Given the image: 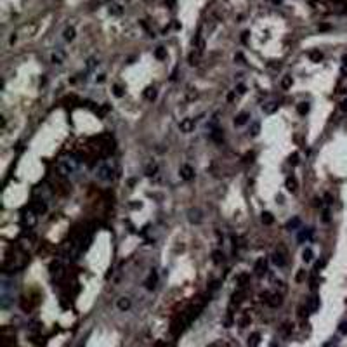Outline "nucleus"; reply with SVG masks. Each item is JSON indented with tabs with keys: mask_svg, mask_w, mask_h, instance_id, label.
<instances>
[{
	"mask_svg": "<svg viewBox=\"0 0 347 347\" xmlns=\"http://www.w3.org/2000/svg\"><path fill=\"white\" fill-rule=\"evenodd\" d=\"M78 165L80 163L75 156H66V158H63V160H59L57 168H59V172L63 174V176L70 177V176H73V174L78 172Z\"/></svg>",
	"mask_w": 347,
	"mask_h": 347,
	"instance_id": "f257e3e1",
	"label": "nucleus"
},
{
	"mask_svg": "<svg viewBox=\"0 0 347 347\" xmlns=\"http://www.w3.org/2000/svg\"><path fill=\"white\" fill-rule=\"evenodd\" d=\"M96 177L99 181H103V182H109V181H113V177H115V168L111 167L109 163H99L96 167Z\"/></svg>",
	"mask_w": 347,
	"mask_h": 347,
	"instance_id": "f03ea898",
	"label": "nucleus"
},
{
	"mask_svg": "<svg viewBox=\"0 0 347 347\" xmlns=\"http://www.w3.org/2000/svg\"><path fill=\"white\" fill-rule=\"evenodd\" d=\"M37 215H38V213L35 212L31 207H30V208H28L24 213H23V222H24V226H28V229L33 228V226L37 224Z\"/></svg>",
	"mask_w": 347,
	"mask_h": 347,
	"instance_id": "7ed1b4c3",
	"label": "nucleus"
},
{
	"mask_svg": "<svg viewBox=\"0 0 347 347\" xmlns=\"http://www.w3.org/2000/svg\"><path fill=\"white\" fill-rule=\"evenodd\" d=\"M31 208H33L38 215H42V213L47 212V203H45L44 198H35L33 203H31Z\"/></svg>",
	"mask_w": 347,
	"mask_h": 347,
	"instance_id": "20e7f679",
	"label": "nucleus"
},
{
	"mask_svg": "<svg viewBox=\"0 0 347 347\" xmlns=\"http://www.w3.org/2000/svg\"><path fill=\"white\" fill-rule=\"evenodd\" d=\"M181 177H182L184 181H191L194 177V168L191 167V165H182V167H181Z\"/></svg>",
	"mask_w": 347,
	"mask_h": 347,
	"instance_id": "39448f33",
	"label": "nucleus"
},
{
	"mask_svg": "<svg viewBox=\"0 0 347 347\" xmlns=\"http://www.w3.org/2000/svg\"><path fill=\"white\" fill-rule=\"evenodd\" d=\"M179 129H181V132H184V134L191 132L194 129V120L193 118H184L182 122L179 123Z\"/></svg>",
	"mask_w": 347,
	"mask_h": 347,
	"instance_id": "423d86ee",
	"label": "nucleus"
},
{
	"mask_svg": "<svg viewBox=\"0 0 347 347\" xmlns=\"http://www.w3.org/2000/svg\"><path fill=\"white\" fill-rule=\"evenodd\" d=\"M187 219H189V222H193V224H200L203 217H202V212H200V210L194 208V210H189V212H187Z\"/></svg>",
	"mask_w": 347,
	"mask_h": 347,
	"instance_id": "0eeeda50",
	"label": "nucleus"
},
{
	"mask_svg": "<svg viewBox=\"0 0 347 347\" xmlns=\"http://www.w3.org/2000/svg\"><path fill=\"white\" fill-rule=\"evenodd\" d=\"M319 309V297H311L309 302H307V311H311V313H314V311Z\"/></svg>",
	"mask_w": 347,
	"mask_h": 347,
	"instance_id": "6e6552de",
	"label": "nucleus"
},
{
	"mask_svg": "<svg viewBox=\"0 0 347 347\" xmlns=\"http://www.w3.org/2000/svg\"><path fill=\"white\" fill-rule=\"evenodd\" d=\"M248 118H250V116H248V113H245V111L239 113V115L234 118V125H236V127H241V125H245V123L248 122Z\"/></svg>",
	"mask_w": 347,
	"mask_h": 347,
	"instance_id": "1a4fd4ad",
	"label": "nucleus"
},
{
	"mask_svg": "<svg viewBox=\"0 0 347 347\" xmlns=\"http://www.w3.org/2000/svg\"><path fill=\"white\" fill-rule=\"evenodd\" d=\"M155 285H156V272H151L150 276H148V280L144 281V287L148 288V290H153Z\"/></svg>",
	"mask_w": 347,
	"mask_h": 347,
	"instance_id": "9d476101",
	"label": "nucleus"
},
{
	"mask_svg": "<svg viewBox=\"0 0 347 347\" xmlns=\"http://www.w3.org/2000/svg\"><path fill=\"white\" fill-rule=\"evenodd\" d=\"M116 306H118L120 311H127V309H130V300H129L127 297H120Z\"/></svg>",
	"mask_w": 347,
	"mask_h": 347,
	"instance_id": "9b49d317",
	"label": "nucleus"
},
{
	"mask_svg": "<svg viewBox=\"0 0 347 347\" xmlns=\"http://www.w3.org/2000/svg\"><path fill=\"white\" fill-rule=\"evenodd\" d=\"M311 236H313V229H302V231L299 233V241L304 243V241H307V239H311Z\"/></svg>",
	"mask_w": 347,
	"mask_h": 347,
	"instance_id": "f8f14e48",
	"label": "nucleus"
},
{
	"mask_svg": "<svg viewBox=\"0 0 347 347\" xmlns=\"http://www.w3.org/2000/svg\"><path fill=\"white\" fill-rule=\"evenodd\" d=\"M272 262L278 266V267H283L285 264H287V260H285V257L280 254V252H276V254L272 255Z\"/></svg>",
	"mask_w": 347,
	"mask_h": 347,
	"instance_id": "ddd939ff",
	"label": "nucleus"
},
{
	"mask_svg": "<svg viewBox=\"0 0 347 347\" xmlns=\"http://www.w3.org/2000/svg\"><path fill=\"white\" fill-rule=\"evenodd\" d=\"M287 189L290 193H295L297 191V179L295 177H287Z\"/></svg>",
	"mask_w": 347,
	"mask_h": 347,
	"instance_id": "4468645a",
	"label": "nucleus"
},
{
	"mask_svg": "<svg viewBox=\"0 0 347 347\" xmlns=\"http://www.w3.org/2000/svg\"><path fill=\"white\" fill-rule=\"evenodd\" d=\"M255 272L257 274H264L266 272V260L264 259H259L257 264H255Z\"/></svg>",
	"mask_w": 347,
	"mask_h": 347,
	"instance_id": "2eb2a0df",
	"label": "nucleus"
},
{
	"mask_svg": "<svg viewBox=\"0 0 347 347\" xmlns=\"http://www.w3.org/2000/svg\"><path fill=\"white\" fill-rule=\"evenodd\" d=\"M63 37H64V40H73V38H75V28H73V26L66 28L64 33H63Z\"/></svg>",
	"mask_w": 347,
	"mask_h": 347,
	"instance_id": "dca6fc26",
	"label": "nucleus"
},
{
	"mask_svg": "<svg viewBox=\"0 0 347 347\" xmlns=\"http://www.w3.org/2000/svg\"><path fill=\"white\" fill-rule=\"evenodd\" d=\"M158 172V165L156 163H150L148 165V167H146V176H155V174H156Z\"/></svg>",
	"mask_w": 347,
	"mask_h": 347,
	"instance_id": "f3484780",
	"label": "nucleus"
},
{
	"mask_svg": "<svg viewBox=\"0 0 347 347\" xmlns=\"http://www.w3.org/2000/svg\"><path fill=\"white\" fill-rule=\"evenodd\" d=\"M262 109H264L266 113H274L278 109V104H276V103H267V104L262 106Z\"/></svg>",
	"mask_w": 347,
	"mask_h": 347,
	"instance_id": "a211bd4d",
	"label": "nucleus"
},
{
	"mask_svg": "<svg viewBox=\"0 0 347 347\" xmlns=\"http://www.w3.org/2000/svg\"><path fill=\"white\" fill-rule=\"evenodd\" d=\"M144 96H146V99L148 101H153V99H156V89H146V92H144Z\"/></svg>",
	"mask_w": 347,
	"mask_h": 347,
	"instance_id": "6ab92c4d",
	"label": "nucleus"
},
{
	"mask_svg": "<svg viewBox=\"0 0 347 347\" xmlns=\"http://www.w3.org/2000/svg\"><path fill=\"white\" fill-rule=\"evenodd\" d=\"M300 226V219H297V217H295V219H292V220H288V224H287V229H297Z\"/></svg>",
	"mask_w": 347,
	"mask_h": 347,
	"instance_id": "aec40b11",
	"label": "nucleus"
},
{
	"mask_svg": "<svg viewBox=\"0 0 347 347\" xmlns=\"http://www.w3.org/2000/svg\"><path fill=\"white\" fill-rule=\"evenodd\" d=\"M302 259H304V262H311L313 260V250H311V248H306V250L302 252Z\"/></svg>",
	"mask_w": 347,
	"mask_h": 347,
	"instance_id": "412c9836",
	"label": "nucleus"
},
{
	"mask_svg": "<svg viewBox=\"0 0 347 347\" xmlns=\"http://www.w3.org/2000/svg\"><path fill=\"white\" fill-rule=\"evenodd\" d=\"M272 220H274V219H272V215H271L269 212H264V213H262V222H264L266 226L272 224Z\"/></svg>",
	"mask_w": 347,
	"mask_h": 347,
	"instance_id": "4be33fe9",
	"label": "nucleus"
},
{
	"mask_svg": "<svg viewBox=\"0 0 347 347\" xmlns=\"http://www.w3.org/2000/svg\"><path fill=\"white\" fill-rule=\"evenodd\" d=\"M259 130H260V123H257V122H255V123H252V127H250V134L254 135V137H255V135H259Z\"/></svg>",
	"mask_w": 347,
	"mask_h": 347,
	"instance_id": "5701e85b",
	"label": "nucleus"
},
{
	"mask_svg": "<svg viewBox=\"0 0 347 347\" xmlns=\"http://www.w3.org/2000/svg\"><path fill=\"white\" fill-rule=\"evenodd\" d=\"M212 139L215 142H220V141H222V132H220L219 129H215V130L212 132Z\"/></svg>",
	"mask_w": 347,
	"mask_h": 347,
	"instance_id": "b1692460",
	"label": "nucleus"
},
{
	"mask_svg": "<svg viewBox=\"0 0 347 347\" xmlns=\"http://www.w3.org/2000/svg\"><path fill=\"white\" fill-rule=\"evenodd\" d=\"M297 109H299V113H300V115H306V113L309 111V104H307V103H300V104H299V108H297Z\"/></svg>",
	"mask_w": 347,
	"mask_h": 347,
	"instance_id": "393cba45",
	"label": "nucleus"
},
{
	"mask_svg": "<svg viewBox=\"0 0 347 347\" xmlns=\"http://www.w3.org/2000/svg\"><path fill=\"white\" fill-rule=\"evenodd\" d=\"M292 83H293V82H292V76H285L283 82H281V87H283V89H290Z\"/></svg>",
	"mask_w": 347,
	"mask_h": 347,
	"instance_id": "a878e982",
	"label": "nucleus"
},
{
	"mask_svg": "<svg viewBox=\"0 0 347 347\" xmlns=\"http://www.w3.org/2000/svg\"><path fill=\"white\" fill-rule=\"evenodd\" d=\"M155 56H156L158 59H163V57L167 56V52H165V49H163V47H158L156 50H155Z\"/></svg>",
	"mask_w": 347,
	"mask_h": 347,
	"instance_id": "bb28decb",
	"label": "nucleus"
},
{
	"mask_svg": "<svg viewBox=\"0 0 347 347\" xmlns=\"http://www.w3.org/2000/svg\"><path fill=\"white\" fill-rule=\"evenodd\" d=\"M272 299H274V300H269V304H271L272 307H276V306H280V304H281V297H280V295H274Z\"/></svg>",
	"mask_w": 347,
	"mask_h": 347,
	"instance_id": "cd10ccee",
	"label": "nucleus"
},
{
	"mask_svg": "<svg viewBox=\"0 0 347 347\" xmlns=\"http://www.w3.org/2000/svg\"><path fill=\"white\" fill-rule=\"evenodd\" d=\"M50 59H52L54 64H61V63H63V56H61V54H52Z\"/></svg>",
	"mask_w": 347,
	"mask_h": 347,
	"instance_id": "c85d7f7f",
	"label": "nucleus"
},
{
	"mask_svg": "<svg viewBox=\"0 0 347 347\" xmlns=\"http://www.w3.org/2000/svg\"><path fill=\"white\" fill-rule=\"evenodd\" d=\"M113 94H115L116 97H122V96H123L122 87H120V85H113Z\"/></svg>",
	"mask_w": 347,
	"mask_h": 347,
	"instance_id": "c756f323",
	"label": "nucleus"
},
{
	"mask_svg": "<svg viewBox=\"0 0 347 347\" xmlns=\"http://www.w3.org/2000/svg\"><path fill=\"white\" fill-rule=\"evenodd\" d=\"M198 59H200V56H198V52H196V54L193 52V54H191V56H189V63L193 64V66H194V64H198Z\"/></svg>",
	"mask_w": 347,
	"mask_h": 347,
	"instance_id": "7c9ffc66",
	"label": "nucleus"
},
{
	"mask_svg": "<svg viewBox=\"0 0 347 347\" xmlns=\"http://www.w3.org/2000/svg\"><path fill=\"white\" fill-rule=\"evenodd\" d=\"M257 344H259V333H254L250 339V347H255Z\"/></svg>",
	"mask_w": 347,
	"mask_h": 347,
	"instance_id": "2f4dec72",
	"label": "nucleus"
},
{
	"mask_svg": "<svg viewBox=\"0 0 347 347\" xmlns=\"http://www.w3.org/2000/svg\"><path fill=\"white\" fill-rule=\"evenodd\" d=\"M321 57H323V56H321V52H318V50H314V52H311V59H313V61H319Z\"/></svg>",
	"mask_w": 347,
	"mask_h": 347,
	"instance_id": "473e14b6",
	"label": "nucleus"
},
{
	"mask_svg": "<svg viewBox=\"0 0 347 347\" xmlns=\"http://www.w3.org/2000/svg\"><path fill=\"white\" fill-rule=\"evenodd\" d=\"M290 163H292V165H297V163H299V155H297V153H293V155L290 156Z\"/></svg>",
	"mask_w": 347,
	"mask_h": 347,
	"instance_id": "72a5a7b5",
	"label": "nucleus"
},
{
	"mask_svg": "<svg viewBox=\"0 0 347 347\" xmlns=\"http://www.w3.org/2000/svg\"><path fill=\"white\" fill-rule=\"evenodd\" d=\"M213 260L219 264V262H222V255H220V252H213Z\"/></svg>",
	"mask_w": 347,
	"mask_h": 347,
	"instance_id": "f704fd0d",
	"label": "nucleus"
},
{
	"mask_svg": "<svg viewBox=\"0 0 347 347\" xmlns=\"http://www.w3.org/2000/svg\"><path fill=\"white\" fill-rule=\"evenodd\" d=\"M304 278H306V271H300L299 274H297V281H302Z\"/></svg>",
	"mask_w": 347,
	"mask_h": 347,
	"instance_id": "c9c22d12",
	"label": "nucleus"
},
{
	"mask_svg": "<svg viewBox=\"0 0 347 347\" xmlns=\"http://www.w3.org/2000/svg\"><path fill=\"white\" fill-rule=\"evenodd\" d=\"M111 11L115 12V14H120V12H122V9H120V5H113V7H111Z\"/></svg>",
	"mask_w": 347,
	"mask_h": 347,
	"instance_id": "e433bc0d",
	"label": "nucleus"
},
{
	"mask_svg": "<svg viewBox=\"0 0 347 347\" xmlns=\"http://www.w3.org/2000/svg\"><path fill=\"white\" fill-rule=\"evenodd\" d=\"M340 332L347 333V323H342V325H340Z\"/></svg>",
	"mask_w": 347,
	"mask_h": 347,
	"instance_id": "4c0bfd02",
	"label": "nucleus"
},
{
	"mask_svg": "<svg viewBox=\"0 0 347 347\" xmlns=\"http://www.w3.org/2000/svg\"><path fill=\"white\" fill-rule=\"evenodd\" d=\"M238 94H245V85H238Z\"/></svg>",
	"mask_w": 347,
	"mask_h": 347,
	"instance_id": "58836bf2",
	"label": "nucleus"
},
{
	"mask_svg": "<svg viewBox=\"0 0 347 347\" xmlns=\"http://www.w3.org/2000/svg\"><path fill=\"white\" fill-rule=\"evenodd\" d=\"M340 108H342V111H347V99L342 103V106H340Z\"/></svg>",
	"mask_w": 347,
	"mask_h": 347,
	"instance_id": "ea45409f",
	"label": "nucleus"
},
{
	"mask_svg": "<svg viewBox=\"0 0 347 347\" xmlns=\"http://www.w3.org/2000/svg\"><path fill=\"white\" fill-rule=\"evenodd\" d=\"M234 97H236V94H234V92H231V94H229V96H228V99H229V101H233Z\"/></svg>",
	"mask_w": 347,
	"mask_h": 347,
	"instance_id": "a19ab883",
	"label": "nucleus"
},
{
	"mask_svg": "<svg viewBox=\"0 0 347 347\" xmlns=\"http://www.w3.org/2000/svg\"><path fill=\"white\" fill-rule=\"evenodd\" d=\"M174 2H176V0H167V5H174Z\"/></svg>",
	"mask_w": 347,
	"mask_h": 347,
	"instance_id": "79ce46f5",
	"label": "nucleus"
}]
</instances>
